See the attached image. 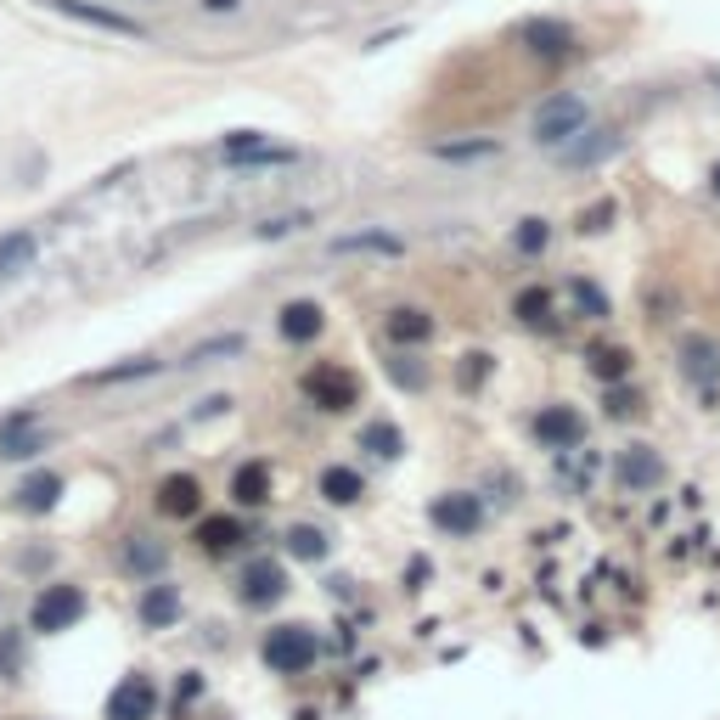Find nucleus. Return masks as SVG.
Here are the masks:
<instances>
[{
  "mask_svg": "<svg viewBox=\"0 0 720 720\" xmlns=\"http://www.w3.org/2000/svg\"><path fill=\"white\" fill-rule=\"evenodd\" d=\"M259 659H265L271 675H310L315 659H321V636L310 625H271Z\"/></svg>",
  "mask_w": 720,
  "mask_h": 720,
  "instance_id": "f257e3e1",
  "label": "nucleus"
},
{
  "mask_svg": "<svg viewBox=\"0 0 720 720\" xmlns=\"http://www.w3.org/2000/svg\"><path fill=\"white\" fill-rule=\"evenodd\" d=\"M79 619H85V585H74V580H51L46 592L35 597V608H28V631L62 636V631H74Z\"/></svg>",
  "mask_w": 720,
  "mask_h": 720,
  "instance_id": "f03ea898",
  "label": "nucleus"
},
{
  "mask_svg": "<svg viewBox=\"0 0 720 720\" xmlns=\"http://www.w3.org/2000/svg\"><path fill=\"white\" fill-rule=\"evenodd\" d=\"M299 388H305V400H310L315 411H333V417L360 406V383H355V372L333 367V360H321V367H310Z\"/></svg>",
  "mask_w": 720,
  "mask_h": 720,
  "instance_id": "7ed1b4c3",
  "label": "nucleus"
},
{
  "mask_svg": "<svg viewBox=\"0 0 720 720\" xmlns=\"http://www.w3.org/2000/svg\"><path fill=\"white\" fill-rule=\"evenodd\" d=\"M585 129V102L580 96H551V102L535 113V141L541 147H569Z\"/></svg>",
  "mask_w": 720,
  "mask_h": 720,
  "instance_id": "20e7f679",
  "label": "nucleus"
},
{
  "mask_svg": "<svg viewBox=\"0 0 720 720\" xmlns=\"http://www.w3.org/2000/svg\"><path fill=\"white\" fill-rule=\"evenodd\" d=\"M287 597V569L276 558H253L237 580V603L243 608H276Z\"/></svg>",
  "mask_w": 720,
  "mask_h": 720,
  "instance_id": "39448f33",
  "label": "nucleus"
},
{
  "mask_svg": "<svg viewBox=\"0 0 720 720\" xmlns=\"http://www.w3.org/2000/svg\"><path fill=\"white\" fill-rule=\"evenodd\" d=\"M158 518H203V479L198 473H163L152 489Z\"/></svg>",
  "mask_w": 720,
  "mask_h": 720,
  "instance_id": "423d86ee",
  "label": "nucleus"
},
{
  "mask_svg": "<svg viewBox=\"0 0 720 720\" xmlns=\"http://www.w3.org/2000/svg\"><path fill=\"white\" fill-rule=\"evenodd\" d=\"M429 523L439 535H473L484 523V501L473 496V489H445V496L429 507Z\"/></svg>",
  "mask_w": 720,
  "mask_h": 720,
  "instance_id": "0eeeda50",
  "label": "nucleus"
},
{
  "mask_svg": "<svg viewBox=\"0 0 720 720\" xmlns=\"http://www.w3.org/2000/svg\"><path fill=\"white\" fill-rule=\"evenodd\" d=\"M535 439L546 450H580L585 445V417L574 406H541L535 411Z\"/></svg>",
  "mask_w": 720,
  "mask_h": 720,
  "instance_id": "6e6552de",
  "label": "nucleus"
},
{
  "mask_svg": "<svg viewBox=\"0 0 720 720\" xmlns=\"http://www.w3.org/2000/svg\"><path fill=\"white\" fill-rule=\"evenodd\" d=\"M613 479L619 489H653V484H665V456L653 445H625L613 456Z\"/></svg>",
  "mask_w": 720,
  "mask_h": 720,
  "instance_id": "1a4fd4ad",
  "label": "nucleus"
},
{
  "mask_svg": "<svg viewBox=\"0 0 720 720\" xmlns=\"http://www.w3.org/2000/svg\"><path fill=\"white\" fill-rule=\"evenodd\" d=\"M158 715V686L152 675H124L108 693V720H152Z\"/></svg>",
  "mask_w": 720,
  "mask_h": 720,
  "instance_id": "9d476101",
  "label": "nucleus"
},
{
  "mask_svg": "<svg viewBox=\"0 0 720 720\" xmlns=\"http://www.w3.org/2000/svg\"><path fill=\"white\" fill-rule=\"evenodd\" d=\"M198 551H209V558H225V551H237L248 541V523L237 512H214V518H198Z\"/></svg>",
  "mask_w": 720,
  "mask_h": 720,
  "instance_id": "9b49d317",
  "label": "nucleus"
},
{
  "mask_svg": "<svg viewBox=\"0 0 720 720\" xmlns=\"http://www.w3.org/2000/svg\"><path fill=\"white\" fill-rule=\"evenodd\" d=\"M518 46L535 57H563L574 46V28L558 17H530V23H518Z\"/></svg>",
  "mask_w": 720,
  "mask_h": 720,
  "instance_id": "f8f14e48",
  "label": "nucleus"
},
{
  "mask_svg": "<svg viewBox=\"0 0 720 720\" xmlns=\"http://www.w3.org/2000/svg\"><path fill=\"white\" fill-rule=\"evenodd\" d=\"M62 501V473L57 468H40V473H28L17 489H12V507L17 512H28V518H40V512H51Z\"/></svg>",
  "mask_w": 720,
  "mask_h": 720,
  "instance_id": "ddd939ff",
  "label": "nucleus"
},
{
  "mask_svg": "<svg viewBox=\"0 0 720 720\" xmlns=\"http://www.w3.org/2000/svg\"><path fill=\"white\" fill-rule=\"evenodd\" d=\"M383 338L395 344V349L429 344V338H434V315L422 310V305H400V310H388V315H383Z\"/></svg>",
  "mask_w": 720,
  "mask_h": 720,
  "instance_id": "4468645a",
  "label": "nucleus"
},
{
  "mask_svg": "<svg viewBox=\"0 0 720 720\" xmlns=\"http://www.w3.org/2000/svg\"><path fill=\"white\" fill-rule=\"evenodd\" d=\"M136 619H141L147 631H170L175 619H181V585L152 580L147 592H141V603H136Z\"/></svg>",
  "mask_w": 720,
  "mask_h": 720,
  "instance_id": "2eb2a0df",
  "label": "nucleus"
},
{
  "mask_svg": "<svg viewBox=\"0 0 720 720\" xmlns=\"http://www.w3.org/2000/svg\"><path fill=\"white\" fill-rule=\"evenodd\" d=\"M276 326H282L287 344H315V338L326 333V310H321L315 299H287L282 315H276Z\"/></svg>",
  "mask_w": 720,
  "mask_h": 720,
  "instance_id": "dca6fc26",
  "label": "nucleus"
},
{
  "mask_svg": "<svg viewBox=\"0 0 720 720\" xmlns=\"http://www.w3.org/2000/svg\"><path fill=\"white\" fill-rule=\"evenodd\" d=\"M315 496L326 501V507H355L360 496H367V479H360L355 468H321V479H315Z\"/></svg>",
  "mask_w": 720,
  "mask_h": 720,
  "instance_id": "f3484780",
  "label": "nucleus"
},
{
  "mask_svg": "<svg viewBox=\"0 0 720 720\" xmlns=\"http://www.w3.org/2000/svg\"><path fill=\"white\" fill-rule=\"evenodd\" d=\"M619 152V136L613 129H592V136H574L569 147H563V163L569 170H592V163H603V158H613Z\"/></svg>",
  "mask_w": 720,
  "mask_h": 720,
  "instance_id": "a211bd4d",
  "label": "nucleus"
},
{
  "mask_svg": "<svg viewBox=\"0 0 720 720\" xmlns=\"http://www.w3.org/2000/svg\"><path fill=\"white\" fill-rule=\"evenodd\" d=\"M333 253H388V259H395V253H406V243L395 237V232H383V225H372V232H349V237H333Z\"/></svg>",
  "mask_w": 720,
  "mask_h": 720,
  "instance_id": "6ab92c4d",
  "label": "nucleus"
},
{
  "mask_svg": "<svg viewBox=\"0 0 720 720\" xmlns=\"http://www.w3.org/2000/svg\"><path fill=\"white\" fill-rule=\"evenodd\" d=\"M232 501L237 507H265L271 501V468L265 462H248L232 473Z\"/></svg>",
  "mask_w": 720,
  "mask_h": 720,
  "instance_id": "aec40b11",
  "label": "nucleus"
},
{
  "mask_svg": "<svg viewBox=\"0 0 720 720\" xmlns=\"http://www.w3.org/2000/svg\"><path fill=\"white\" fill-rule=\"evenodd\" d=\"M681 367H686V377L715 383V377H720V344H715V338H686V344H681Z\"/></svg>",
  "mask_w": 720,
  "mask_h": 720,
  "instance_id": "412c9836",
  "label": "nucleus"
},
{
  "mask_svg": "<svg viewBox=\"0 0 720 720\" xmlns=\"http://www.w3.org/2000/svg\"><path fill=\"white\" fill-rule=\"evenodd\" d=\"M124 569L158 580V569H163V541H152V535H141V530L124 535Z\"/></svg>",
  "mask_w": 720,
  "mask_h": 720,
  "instance_id": "4be33fe9",
  "label": "nucleus"
},
{
  "mask_svg": "<svg viewBox=\"0 0 720 720\" xmlns=\"http://www.w3.org/2000/svg\"><path fill=\"white\" fill-rule=\"evenodd\" d=\"M57 12H69V17H85V23H96V28H113V35H141V23H129V17H119V12H102V7H85V0H51Z\"/></svg>",
  "mask_w": 720,
  "mask_h": 720,
  "instance_id": "5701e85b",
  "label": "nucleus"
},
{
  "mask_svg": "<svg viewBox=\"0 0 720 720\" xmlns=\"http://www.w3.org/2000/svg\"><path fill=\"white\" fill-rule=\"evenodd\" d=\"M360 450H372V456H383V462H395V456L406 450V434L395 429V422H367V429H360Z\"/></svg>",
  "mask_w": 720,
  "mask_h": 720,
  "instance_id": "b1692460",
  "label": "nucleus"
},
{
  "mask_svg": "<svg viewBox=\"0 0 720 720\" xmlns=\"http://www.w3.org/2000/svg\"><path fill=\"white\" fill-rule=\"evenodd\" d=\"M282 546L293 551V558H305V563H321V558H326V535L315 530V523H287Z\"/></svg>",
  "mask_w": 720,
  "mask_h": 720,
  "instance_id": "393cba45",
  "label": "nucleus"
},
{
  "mask_svg": "<svg viewBox=\"0 0 720 720\" xmlns=\"http://www.w3.org/2000/svg\"><path fill=\"white\" fill-rule=\"evenodd\" d=\"M28 259H35V237H28V232H7V237H0V282L17 276Z\"/></svg>",
  "mask_w": 720,
  "mask_h": 720,
  "instance_id": "a878e982",
  "label": "nucleus"
},
{
  "mask_svg": "<svg viewBox=\"0 0 720 720\" xmlns=\"http://www.w3.org/2000/svg\"><path fill=\"white\" fill-rule=\"evenodd\" d=\"M569 299L580 305V315H592V321H603V315H608V293H603L597 282H585V276H574V282H569Z\"/></svg>",
  "mask_w": 720,
  "mask_h": 720,
  "instance_id": "bb28decb",
  "label": "nucleus"
},
{
  "mask_svg": "<svg viewBox=\"0 0 720 720\" xmlns=\"http://www.w3.org/2000/svg\"><path fill=\"white\" fill-rule=\"evenodd\" d=\"M248 344L237 338V333H225V338H209V344H191L186 349V367H209V360H220V355H243Z\"/></svg>",
  "mask_w": 720,
  "mask_h": 720,
  "instance_id": "cd10ccee",
  "label": "nucleus"
},
{
  "mask_svg": "<svg viewBox=\"0 0 720 720\" xmlns=\"http://www.w3.org/2000/svg\"><path fill=\"white\" fill-rule=\"evenodd\" d=\"M546 310H551V293H546V287H523L518 299H512V315H518V321H530V326H541Z\"/></svg>",
  "mask_w": 720,
  "mask_h": 720,
  "instance_id": "c85d7f7f",
  "label": "nucleus"
},
{
  "mask_svg": "<svg viewBox=\"0 0 720 720\" xmlns=\"http://www.w3.org/2000/svg\"><path fill=\"white\" fill-rule=\"evenodd\" d=\"M592 372L603 377V383H619L631 372V355L625 349H592Z\"/></svg>",
  "mask_w": 720,
  "mask_h": 720,
  "instance_id": "c756f323",
  "label": "nucleus"
},
{
  "mask_svg": "<svg viewBox=\"0 0 720 720\" xmlns=\"http://www.w3.org/2000/svg\"><path fill=\"white\" fill-rule=\"evenodd\" d=\"M501 147L496 141H450V147H434V158L445 163H473V158H496Z\"/></svg>",
  "mask_w": 720,
  "mask_h": 720,
  "instance_id": "7c9ffc66",
  "label": "nucleus"
},
{
  "mask_svg": "<svg viewBox=\"0 0 720 720\" xmlns=\"http://www.w3.org/2000/svg\"><path fill=\"white\" fill-rule=\"evenodd\" d=\"M546 243H551V225H546V220H523L518 232H512V248H518V253H541Z\"/></svg>",
  "mask_w": 720,
  "mask_h": 720,
  "instance_id": "2f4dec72",
  "label": "nucleus"
},
{
  "mask_svg": "<svg viewBox=\"0 0 720 720\" xmlns=\"http://www.w3.org/2000/svg\"><path fill=\"white\" fill-rule=\"evenodd\" d=\"M158 372V360H129V367H108V372H96L90 383H129V377H147Z\"/></svg>",
  "mask_w": 720,
  "mask_h": 720,
  "instance_id": "473e14b6",
  "label": "nucleus"
},
{
  "mask_svg": "<svg viewBox=\"0 0 720 720\" xmlns=\"http://www.w3.org/2000/svg\"><path fill=\"white\" fill-rule=\"evenodd\" d=\"M642 400H636V388H608V417H636Z\"/></svg>",
  "mask_w": 720,
  "mask_h": 720,
  "instance_id": "72a5a7b5",
  "label": "nucleus"
},
{
  "mask_svg": "<svg viewBox=\"0 0 720 720\" xmlns=\"http://www.w3.org/2000/svg\"><path fill=\"white\" fill-rule=\"evenodd\" d=\"M468 360V367H462V377H456V383H462V388H479L484 377H489V355H462Z\"/></svg>",
  "mask_w": 720,
  "mask_h": 720,
  "instance_id": "f704fd0d",
  "label": "nucleus"
},
{
  "mask_svg": "<svg viewBox=\"0 0 720 720\" xmlns=\"http://www.w3.org/2000/svg\"><path fill=\"white\" fill-rule=\"evenodd\" d=\"M388 372H395V383H406V388H422V383H429V372H422V367H406V355L388 360Z\"/></svg>",
  "mask_w": 720,
  "mask_h": 720,
  "instance_id": "c9c22d12",
  "label": "nucleus"
},
{
  "mask_svg": "<svg viewBox=\"0 0 720 720\" xmlns=\"http://www.w3.org/2000/svg\"><path fill=\"white\" fill-rule=\"evenodd\" d=\"M0 675H17V636H0Z\"/></svg>",
  "mask_w": 720,
  "mask_h": 720,
  "instance_id": "e433bc0d",
  "label": "nucleus"
},
{
  "mask_svg": "<svg viewBox=\"0 0 720 720\" xmlns=\"http://www.w3.org/2000/svg\"><path fill=\"white\" fill-rule=\"evenodd\" d=\"M613 220V203H597V209H585V220H580V232H603V225Z\"/></svg>",
  "mask_w": 720,
  "mask_h": 720,
  "instance_id": "4c0bfd02",
  "label": "nucleus"
},
{
  "mask_svg": "<svg viewBox=\"0 0 720 720\" xmlns=\"http://www.w3.org/2000/svg\"><path fill=\"white\" fill-rule=\"evenodd\" d=\"M209 12H237V0H203Z\"/></svg>",
  "mask_w": 720,
  "mask_h": 720,
  "instance_id": "58836bf2",
  "label": "nucleus"
},
{
  "mask_svg": "<svg viewBox=\"0 0 720 720\" xmlns=\"http://www.w3.org/2000/svg\"><path fill=\"white\" fill-rule=\"evenodd\" d=\"M709 186H715V198H720V163H715V170H709Z\"/></svg>",
  "mask_w": 720,
  "mask_h": 720,
  "instance_id": "ea45409f",
  "label": "nucleus"
}]
</instances>
